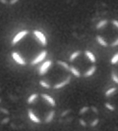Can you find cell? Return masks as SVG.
I'll list each match as a JSON object with an SVG mask.
<instances>
[{"mask_svg":"<svg viewBox=\"0 0 118 131\" xmlns=\"http://www.w3.org/2000/svg\"><path fill=\"white\" fill-rule=\"evenodd\" d=\"M10 120V112L5 108L0 107V125H5Z\"/></svg>","mask_w":118,"mask_h":131,"instance_id":"cell-1","label":"cell"},{"mask_svg":"<svg viewBox=\"0 0 118 131\" xmlns=\"http://www.w3.org/2000/svg\"><path fill=\"white\" fill-rule=\"evenodd\" d=\"M51 64H52V61L47 60V61H45L44 63H43L42 65L40 66V67H39V74L40 75V77L44 75L45 72L47 71V70L49 69V67L51 66Z\"/></svg>","mask_w":118,"mask_h":131,"instance_id":"cell-2","label":"cell"},{"mask_svg":"<svg viewBox=\"0 0 118 131\" xmlns=\"http://www.w3.org/2000/svg\"><path fill=\"white\" fill-rule=\"evenodd\" d=\"M96 71V66H90V68L88 70V71H86L84 73H82V75L85 77H92Z\"/></svg>","mask_w":118,"mask_h":131,"instance_id":"cell-3","label":"cell"},{"mask_svg":"<svg viewBox=\"0 0 118 131\" xmlns=\"http://www.w3.org/2000/svg\"><path fill=\"white\" fill-rule=\"evenodd\" d=\"M85 56L88 58V60L90 61V63H96V57H95V55L93 54L90 50H86V51H85Z\"/></svg>","mask_w":118,"mask_h":131,"instance_id":"cell-4","label":"cell"},{"mask_svg":"<svg viewBox=\"0 0 118 131\" xmlns=\"http://www.w3.org/2000/svg\"><path fill=\"white\" fill-rule=\"evenodd\" d=\"M96 41L98 42V44H101V46H103V47H106L107 45V42H106V40L103 38L102 36H101V35H97L96 37Z\"/></svg>","mask_w":118,"mask_h":131,"instance_id":"cell-5","label":"cell"},{"mask_svg":"<svg viewBox=\"0 0 118 131\" xmlns=\"http://www.w3.org/2000/svg\"><path fill=\"white\" fill-rule=\"evenodd\" d=\"M81 54H82V51H80V50H77V51H75L74 53H72V55H71V56H70V58H69L70 63H71V62H73L75 59H77Z\"/></svg>","mask_w":118,"mask_h":131,"instance_id":"cell-6","label":"cell"},{"mask_svg":"<svg viewBox=\"0 0 118 131\" xmlns=\"http://www.w3.org/2000/svg\"><path fill=\"white\" fill-rule=\"evenodd\" d=\"M107 23H108L107 20H101V22L97 23V25H96V29H101L102 27H104L106 26Z\"/></svg>","mask_w":118,"mask_h":131,"instance_id":"cell-7","label":"cell"},{"mask_svg":"<svg viewBox=\"0 0 118 131\" xmlns=\"http://www.w3.org/2000/svg\"><path fill=\"white\" fill-rule=\"evenodd\" d=\"M116 90H117V88H115V87L109 88L106 92H105V96H106V97H110L111 95H113L114 93L116 92Z\"/></svg>","mask_w":118,"mask_h":131,"instance_id":"cell-8","label":"cell"},{"mask_svg":"<svg viewBox=\"0 0 118 131\" xmlns=\"http://www.w3.org/2000/svg\"><path fill=\"white\" fill-rule=\"evenodd\" d=\"M89 111H90V107H84V108H82V109L80 110V112H79V115H85V114H87Z\"/></svg>","mask_w":118,"mask_h":131,"instance_id":"cell-9","label":"cell"},{"mask_svg":"<svg viewBox=\"0 0 118 131\" xmlns=\"http://www.w3.org/2000/svg\"><path fill=\"white\" fill-rule=\"evenodd\" d=\"M110 62H111V64H112V65L117 64L118 63V53H116V54L113 56L112 58H111V61H110Z\"/></svg>","mask_w":118,"mask_h":131,"instance_id":"cell-10","label":"cell"},{"mask_svg":"<svg viewBox=\"0 0 118 131\" xmlns=\"http://www.w3.org/2000/svg\"><path fill=\"white\" fill-rule=\"evenodd\" d=\"M111 77H112L113 81L118 84V75L115 73V72H114V71H112V72H111Z\"/></svg>","mask_w":118,"mask_h":131,"instance_id":"cell-11","label":"cell"},{"mask_svg":"<svg viewBox=\"0 0 118 131\" xmlns=\"http://www.w3.org/2000/svg\"><path fill=\"white\" fill-rule=\"evenodd\" d=\"M104 106H105V108H106L107 110H109L110 112H113V111L115 110V108H114L111 104H109V103H105V104H104Z\"/></svg>","mask_w":118,"mask_h":131,"instance_id":"cell-12","label":"cell"},{"mask_svg":"<svg viewBox=\"0 0 118 131\" xmlns=\"http://www.w3.org/2000/svg\"><path fill=\"white\" fill-rule=\"evenodd\" d=\"M98 122H99V119H98V118H95V119L90 122V126H92V127H96V126L98 124Z\"/></svg>","mask_w":118,"mask_h":131,"instance_id":"cell-13","label":"cell"},{"mask_svg":"<svg viewBox=\"0 0 118 131\" xmlns=\"http://www.w3.org/2000/svg\"><path fill=\"white\" fill-rule=\"evenodd\" d=\"M79 122H80V124H81V125H83L84 127H87V126H88L87 122H86L85 119H83V118H80V119H79Z\"/></svg>","mask_w":118,"mask_h":131,"instance_id":"cell-14","label":"cell"},{"mask_svg":"<svg viewBox=\"0 0 118 131\" xmlns=\"http://www.w3.org/2000/svg\"><path fill=\"white\" fill-rule=\"evenodd\" d=\"M111 46H118V37L116 38L115 41H113L112 43H111Z\"/></svg>","mask_w":118,"mask_h":131,"instance_id":"cell-15","label":"cell"},{"mask_svg":"<svg viewBox=\"0 0 118 131\" xmlns=\"http://www.w3.org/2000/svg\"><path fill=\"white\" fill-rule=\"evenodd\" d=\"M90 109L92 110V111H93V112H94L95 114H97V113H98V111H97V109H96V108H95V107H90Z\"/></svg>","mask_w":118,"mask_h":131,"instance_id":"cell-16","label":"cell"},{"mask_svg":"<svg viewBox=\"0 0 118 131\" xmlns=\"http://www.w3.org/2000/svg\"><path fill=\"white\" fill-rule=\"evenodd\" d=\"M112 24H113V26H114V27H116L118 28V21L117 20H113Z\"/></svg>","mask_w":118,"mask_h":131,"instance_id":"cell-17","label":"cell"},{"mask_svg":"<svg viewBox=\"0 0 118 131\" xmlns=\"http://www.w3.org/2000/svg\"><path fill=\"white\" fill-rule=\"evenodd\" d=\"M2 102V97H1V88H0V103Z\"/></svg>","mask_w":118,"mask_h":131,"instance_id":"cell-18","label":"cell"}]
</instances>
